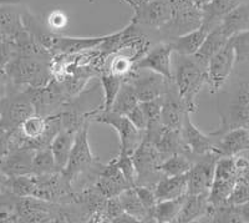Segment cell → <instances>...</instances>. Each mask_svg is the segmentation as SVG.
Here are the masks:
<instances>
[{
	"label": "cell",
	"instance_id": "277c9868",
	"mask_svg": "<svg viewBox=\"0 0 249 223\" xmlns=\"http://www.w3.org/2000/svg\"><path fill=\"white\" fill-rule=\"evenodd\" d=\"M172 76L179 97L188 112L197 111L196 100L206 85V68L193 56L173 53Z\"/></svg>",
	"mask_w": 249,
	"mask_h": 223
},
{
	"label": "cell",
	"instance_id": "ab89813d",
	"mask_svg": "<svg viewBox=\"0 0 249 223\" xmlns=\"http://www.w3.org/2000/svg\"><path fill=\"white\" fill-rule=\"evenodd\" d=\"M135 188H136V192L137 195H139V197L141 198L144 208L147 209L148 215H150L151 217V222H155L153 212H155L156 204H157V200H156L155 196V189H153V187L148 186H135Z\"/></svg>",
	"mask_w": 249,
	"mask_h": 223
},
{
	"label": "cell",
	"instance_id": "4316f807",
	"mask_svg": "<svg viewBox=\"0 0 249 223\" xmlns=\"http://www.w3.org/2000/svg\"><path fill=\"white\" fill-rule=\"evenodd\" d=\"M208 33H210V30L202 25L201 28L190 31V33L172 40L170 42L172 45L173 53L186 55V56H192L201 48Z\"/></svg>",
	"mask_w": 249,
	"mask_h": 223
},
{
	"label": "cell",
	"instance_id": "7a4b0ae2",
	"mask_svg": "<svg viewBox=\"0 0 249 223\" xmlns=\"http://www.w3.org/2000/svg\"><path fill=\"white\" fill-rule=\"evenodd\" d=\"M9 79V89L26 90L43 88L53 80L51 60L33 55L15 53L5 66Z\"/></svg>",
	"mask_w": 249,
	"mask_h": 223
},
{
	"label": "cell",
	"instance_id": "4dcf8cb0",
	"mask_svg": "<svg viewBox=\"0 0 249 223\" xmlns=\"http://www.w3.org/2000/svg\"><path fill=\"white\" fill-rule=\"evenodd\" d=\"M195 160L186 153H175L164 158L161 164V172L163 176L186 175L192 168Z\"/></svg>",
	"mask_w": 249,
	"mask_h": 223
},
{
	"label": "cell",
	"instance_id": "cb8c5ba5",
	"mask_svg": "<svg viewBox=\"0 0 249 223\" xmlns=\"http://www.w3.org/2000/svg\"><path fill=\"white\" fill-rule=\"evenodd\" d=\"M106 37L107 35L100 37H68L57 35L53 54H76L80 51L97 49Z\"/></svg>",
	"mask_w": 249,
	"mask_h": 223
},
{
	"label": "cell",
	"instance_id": "e0dca14e",
	"mask_svg": "<svg viewBox=\"0 0 249 223\" xmlns=\"http://www.w3.org/2000/svg\"><path fill=\"white\" fill-rule=\"evenodd\" d=\"M93 187L104 197L111 198L117 197L122 191L132 186L128 184L127 180L124 178V173L121 172V169L116 166V164L112 160L108 164L102 166L101 172H100L99 177L96 178V181L93 184Z\"/></svg>",
	"mask_w": 249,
	"mask_h": 223
},
{
	"label": "cell",
	"instance_id": "60d3db41",
	"mask_svg": "<svg viewBox=\"0 0 249 223\" xmlns=\"http://www.w3.org/2000/svg\"><path fill=\"white\" fill-rule=\"evenodd\" d=\"M249 201V180L247 178H238L237 184H235L234 189H233L232 195L230 196L228 201L230 204H243Z\"/></svg>",
	"mask_w": 249,
	"mask_h": 223
},
{
	"label": "cell",
	"instance_id": "d6986e66",
	"mask_svg": "<svg viewBox=\"0 0 249 223\" xmlns=\"http://www.w3.org/2000/svg\"><path fill=\"white\" fill-rule=\"evenodd\" d=\"M15 6L17 4L0 6V34L12 44L29 35V31L24 26L21 12Z\"/></svg>",
	"mask_w": 249,
	"mask_h": 223
},
{
	"label": "cell",
	"instance_id": "7bdbcfd3",
	"mask_svg": "<svg viewBox=\"0 0 249 223\" xmlns=\"http://www.w3.org/2000/svg\"><path fill=\"white\" fill-rule=\"evenodd\" d=\"M66 23L65 15L60 12H54L49 15V28L51 30H59V29L64 28Z\"/></svg>",
	"mask_w": 249,
	"mask_h": 223
},
{
	"label": "cell",
	"instance_id": "83f0119b",
	"mask_svg": "<svg viewBox=\"0 0 249 223\" xmlns=\"http://www.w3.org/2000/svg\"><path fill=\"white\" fill-rule=\"evenodd\" d=\"M75 136H76V133L61 129L54 137V140L51 141L50 149L53 151L59 171H62L65 168L66 164H68L71 150L74 146Z\"/></svg>",
	"mask_w": 249,
	"mask_h": 223
},
{
	"label": "cell",
	"instance_id": "5b68a950",
	"mask_svg": "<svg viewBox=\"0 0 249 223\" xmlns=\"http://www.w3.org/2000/svg\"><path fill=\"white\" fill-rule=\"evenodd\" d=\"M171 19L159 30L162 41H172L178 37L201 28L203 13L192 0H168Z\"/></svg>",
	"mask_w": 249,
	"mask_h": 223
},
{
	"label": "cell",
	"instance_id": "4fadbf2b",
	"mask_svg": "<svg viewBox=\"0 0 249 223\" xmlns=\"http://www.w3.org/2000/svg\"><path fill=\"white\" fill-rule=\"evenodd\" d=\"M172 55L173 49L171 42L161 41L151 48L140 60L133 65V71L150 70L157 73L168 80L172 76Z\"/></svg>",
	"mask_w": 249,
	"mask_h": 223
},
{
	"label": "cell",
	"instance_id": "603a6c76",
	"mask_svg": "<svg viewBox=\"0 0 249 223\" xmlns=\"http://www.w3.org/2000/svg\"><path fill=\"white\" fill-rule=\"evenodd\" d=\"M246 0H212L211 3L207 4L202 8L203 13V24L202 25L208 30L217 28L221 25L222 20L228 13H231L233 9L241 5Z\"/></svg>",
	"mask_w": 249,
	"mask_h": 223
},
{
	"label": "cell",
	"instance_id": "836d02e7",
	"mask_svg": "<svg viewBox=\"0 0 249 223\" xmlns=\"http://www.w3.org/2000/svg\"><path fill=\"white\" fill-rule=\"evenodd\" d=\"M55 172H59V168L50 147L35 150L33 160V175L43 176Z\"/></svg>",
	"mask_w": 249,
	"mask_h": 223
},
{
	"label": "cell",
	"instance_id": "5bb4252c",
	"mask_svg": "<svg viewBox=\"0 0 249 223\" xmlns=\"http://www.w3.org/2000/svg\"><path fill=\"white\" fill-rule=\"evenodd\" d=\"M131 21L139 26L159 31L171 19V6L168 0H148L133 8Z\"/></svg>",
	"mask_w": 249,
	"mask_h": 223
},
{
	"label": "cell",
	"instance_id": "f1b7e54d",
	"mask_svg": "<svg viewBox=\"0 0 249 223\" xmlns=\"http://www.w3.org/2000/svg\"><path fill=\"white\" fill-rule=\"evenodd\" d=\"M117 197H119L122 209L126 213L136 218L139 222H151V217L148 215L147 209L144 208L143 204H142L141 198L137 195L135 187L126 188Z\"/></svg>",
	"mask_w": 249,
	"mask_h": 223
},
{
	"label": "cell",
	"instance_id": "7402d4cb",
	"mask_svg": "<svg viewBox=\"0 0 249 223\" xmlns=\"http://www.w3.org/2000/svg\"><path fill=\"white\" fill-rule=\"evenodd\" d=\"M155 196L157 202L173 198L183 197L188 191L187 173L179 176H163L155 186Z\"/></svg>",
	"mask_w": 249,
	"mask_h": 223
},
{
	"label": "cell",
	"instance_id": "ac0fdd59",
	"mask_svg": "<svg viewBox=\"0 0 249 223\" xmlns=\"http://www.w3.org/2000/svg\"><path fill=\"white\" fill-rule=\"evenodd\" d=\"M188 112L184 106L183 101L179 97L173 80L168 86L167 93L163 95V104H162L161 122L164 127L173 129V130H181L183 124L184 116Z\"/></svg>",
	"mask_w": 249,
	"mask_h": 223
},
{
	"label": "cell",
	"instance_id": "7dc6e473",
	"mask_svg": "<svg viewBox=\"0 0 249 223\" xmlns=\"http://www.w3.org/2000/svg\"><path fill=\"white\" fill-rule=\"evenodd\" d=\"M6 181H8V177L0 171V195L6 191Z\"/></svg>",
	"mask_w": 249,
	"mask_h": 223
},
{
	"label": "cell",
	"instance_id": "bcb514c9",
	"mask_svg": "<svg viewBox=\"0 0 249 223\" xmlns=\"http://www.w3.org/2000/svg\"><path fill=\"white\" fill-rule=\"evenodd\" d=\"M241 207V215H242V220L243 222H248L249 223V201L246 202L243 204H239Z\"/></svg>",
	"mask_w": 249,
	"mask_h": 223
},
{
	"label": "cell",
	"instance_id": "44dd1931",
	"mask_svg": "<svg viewBox=\"0 0 249 223\" xmlns=\"http://www.w3.org/2000/svg\"><path fill=\"white\" fill-rule=\"evenodd\" d=\"M210 208L211 202L207 193H203V195H188L187 193L181 213L176 222L188 223L196 222V221L201 222V221L206 220Z\"/></svg>",
	"mask_w": 249,
	"mask_h": 223
},
{
	"label": "cell",
	"instance_id": "6da1fadb",
	"mask_svg": "<svg viewBox=\"0 0 249 223\" xmlns=\"http://www.w3.org/2000/svg\"><path fill=\"white\" fill-rule=\"evenodd\" d=\"M235 76L228 90L218 101L221 125L217 136L233 129L249 127V68H235Z\"/></svg>",
	"mask_w": 249,
	"mask_h": 223
},
{
	"label": "cell",
	"instance_id": "8992f818",
	"mask_svg": "<svg viewBox=\"0 0 249 223\" xmlns=\"http://www.w3.org/2000/svg\"><path fill=\"white\" fill-rule=\"evenodd\" d=\"M0 132L10 136L34 115L35 108L28 91L9 89L8 95L0 100Z\"/></svg>",
	"mask_w": 249,
	"mask_h": 223
},
{
	"label": "cell",
	"instance_id": "74e56055",
	"mask_svg": "<svg viewBox=\"0 0 249 223\" xmlns=\"http://www.w3.org/2000/svg\"><path fill=\"white\" fill-rule=\"evenodd\" d=\"M162 104H163V96L159 97V99L150 100V101L140 102L142 110H143L144 115H146V119H147V129L156 127L162 124Z\"/></svg>",
	"mask_w": 249,
	"mask_h": 223
},
{
	"label": "cell",
	"instance_id": "52a82bcc",
	"mask_svg": "<svg viewBox=\"0 0 249 223\" xmlns=\"http://www.w3.org/2000/svg\"><path fill=\"white\" fill-rule=\"evenodd\" d=\"M136 168V186H148L155 188L156 184L163 177L161 164L164 160L155 145L146 137L132 155Z\"/></svg>",
	"mask_w": 249,
	"mask_h": 223
},
{
	"label": "cell",
	"instance_id": "ba28073f",
	"mask_svg": "<svg viewBox=\"0 0 249 223\" xmlns=\"http://www.w3.org/2000/svg\"><path fill=\"white\" fill-rule=\"evenodd\" d=\"M92 120L108 125L116 131L120 139V152L133 155L144 139L146 130L137 129L127 116L120 115L113 111H100L93 116Z\"/></svg>",
	"mask_w": 249,
	"mask_h": 223
},
{
	"label": "cell",
	"instance_id": "ee69618b",
	"mask_svg": "<svg viewBox=\"0 0 249 223\" xmlns=\"http://www.w3.org/2000/svg\"><path fill=\"white\" fill-rule=\"evenodd\" d=\"M9 151H10V136L0 132V161L8 155Z\"/></svg>",
	"mask_w": 249,
	"mask_h": 223
},
{
	"label": "cell",
	"instance_id": "7c38bea8",
	"mask_svg": "<svg viewBox=\"0 0 249 223\" xmlns=\"http://www.w3.org/2000/svg\"><path fill=\"white\" fill-rule=\"evenodd\" d=\"M124 81H130L135 89L137 99L140 102L150 101L153 99L162 97L167 93L172 80L166 79L164 76L150 70L133 71Z\"/></svg>",
	"mask_w": 249,
	"mask_h": 223
},
{
	"label": "cell",
	"instance_id": "1f68e13d",
	"mask_svg": "<svg viewBox=\"0 0 249 223\" xmlns=\"http://www.w3.org/2000/svg\"><path fill=\"white\" fill-rule=\"evenodd\" d=\"M139 104L140 100L137 99V95L131 82L122 81L121 89H120L110 111L126 116L133 108H136Z\"/></svg>",
	"mask_w": 249,
	"mask_h": 223
},
{
	"label": "cell",
	"instance_id": "f546056e",
	"mask_svg": "<svg viewBox=\"0 0 249 223\" xmlns=\"http://www.w3.org/2000/svg\"><path fill=\"white\" fill-rule=\"evenodd\" d=\"M124 80L120 76L115 75V74L110 73V71H105L100 77V84H101L102 91H104V97H102L101 110L100 111H110L112 108L113 101L116 99L117 93H119L120 89Z\"/></svg>",
	"mask_w": 249,
	"mask_h": 223
},
{
	"label": "cell",
	"instance_id": "2e32d148",
	"mask_svg": "<svg viewBox=\"0 0 249 223\" xmlns=\"http://www.w3.org/2000/svg\"><path fill=\"white\" fill-rule=\"evenodd\" d=\"M35 150L29 147H15L0 161V171L8 178L33 175Z\"/></svg>",
	"mask_w": 249,
	"mask_h": 223
},
{
	"label": "cell",
	"instance_id": "d6a6232c",
	"mask_svg": "<svg viewBox=\"0 0 249 223\" xmlns=\"http://www.w3.org/2000/svg\"><path fill=\"white\" fill-rule=\"evenodd\" d=\"M186 196H183V197H178V198H173V200H166V201H161V202H157L155 212H153L155 222H159V223L176 222L177 218H178L179 213H181V209H182V206H183Z\"/></svg>",
	"mask_w": 249,
	"mask_h": 223
},
{
	"label": "cell",
	"instance_id": "f35d334b",
	"mask_svg": "<svg viewBox=\"0 0 249 223\" xmlns=\"http://www.w3.org/2000/svg\"><path fill=\"white\" fill-rule=\"evenodd\" d=\"M113 162L116 164V166L121 169V172L124 173V178L127 180L128 184L132 187L136 186V168H135V164H133L132 155L128 153L120 152L116 158H113Z\"/></svg>",
	"mask_w": 249,
	"mask_h": 223
},
{
	"label": "cell",
	"instance_id": "f6af8a7d",
	"mask_svg": "<svg viewBox=\"0 0 249 223\" xmlns=\"http://www.w3.org/2000/svg\"><path fill=\"white\" fill-rule=\"evenodd\" d=\"M9 79L6 75L5 69H0V100H3L4 97L8 95L9 91Z\"/></svg>",
	"mask_w": 249,
	"mask_h": 223
},
{
	"label": "cell",
	"instance_id": "e575fe53",
	"mask_svg": "<svg viewBox=\"0 0 249 223\" xmlns=\"http://www.w3.org/2000/svg\"><path fill=\"white\" fill-rule=\"evenodd\" d=\"M235 53V68H249V30L230 37Z\"/></svg>",
	"mask_w": 249,
	"mask_h": 223
},
{
	"label": "cell",
	"instance_id": "30bf717a",
	"mask_svg": "<svg viewBox=\"0 0 249 223\" xmlns=\"http://www.w3.org/2000/svg\"><path fill=\"white\" fill-rule=\"evenodd\" d=\"M235 69V53L228 40L226 45L210 60L206 69V85L211 93H221Z\"/></svg>",
	"mask_w": 249,
	"mask_h": 223
},
{
	"label": "cell",
	"instance_id": "ffe728a7",
	"mask_svg": "<svg viewBox=\"0 0 249 223\" xmlns=\"http://www.w3.org/2000/svg\"><path fill=\"white\" fill-rule=\"evenodd\" d=\"M214 152L221 156H238L249 152V127H239L218 136Z\"/></svg>",
	"mask_w": 249,
	"mask_h": 223
},
{
	"label": "cell",
	"instance_id": "9c48e42d",
	"mask_svg": "<svg viewBox=\"0 0 249 223\" xmlns=\"http://www.w3.org/2000/svg\"><path fill=\"white\" fill-rule=\"evenodd\" d=\"M238 178H239V168L235 156H222L218 158L214 180L208 195L211 204L219 206L226 204L230 196L232 195Z\"/></svg>",
	"mask_w": 249,
	"mask_h": 223
},
{
	"label": "cell",
	"instance_id": "8fae6325",
	"mask_svg": "<svg viewBox=\"0 0 249 223\" xmlns=\"http://www.w3.org/2000/svg\"><path fill=\"white\" fill-rule=\"evenodd\" d=\"M221 156L212 151L203 156H199L195 161L190 172L187 173V184H188V195H210L211 187L214 180L215 166L218 158Z\"/></svg>",
	"mask_w": 249,
	"mask_h": 223
},
{
	"label": "cell",
	"instance_id": "681fc988",
	"mask_svg": "<svg viewBox=\"0 0 249 223\" xmlns=\"http://www.w3.org/2000/svg\"><path fill=\"white\" fill-rule=\"evenodd\" d=\"M193 3L196 4V5L198 6V8H203V6H206L207 4L208 3H211V1H212V0H192Z\"/></svg>",
	"mask_w": 249,
	"mask_h": 223
},
{
	"label": "cell",
	"instance_id": "8d00e7d4",
	"mask_svg": "<svg viewBox=\"0 0 249 223\" xmlns=\"http://www.w3.org/2000/svg\"><path fill=\"white\" fill-rule=\"evenodd\" d=\"M19 196L6 189L0 195V222H18L17 204Z\"/></svg>",
	"mask_w": 249,
	"mask_h": 223
},
{
	"label": "cell",
	"instance_id": "3957f363",
	"mask_svg": "<svg viewBox=\"0 0 249 223\" xmlns=\"http://www.w3.org/2000/svg\"><path fill=\"white\" fill-rule=\"evenodd\" d=\"M88 133L89 121L85 122L84 126L77 131L68 164L61 171L66 180L72 185V188L75 185H80L82 178L88 181L90 186H93L104 166L97 161V158L92 153L89 144Z\"/></svg>",
	"mask_w": 249,
	"mask_h": 223
},
{
	"label": "cell",
	"instance_id": "9a60e30c",
	"mask_svg": "<svg viewBox=\"0 0 249 223\" xmlns=\"http://www.w3.org/2000/svg\"><path fill=\"white\" fill-rule=\"evenodd\" d=\"M181 132L184 144L188 147L191 156L193 158L214 151L215 145H217L218 141V136L214 132L210 133V135H206L204 132H202L191 120V112H187L186 116H184Z\"/></svg>",
	"mask_w": 249,
	"mask_h": 223
},
{
	"label": "cell",
	"instance_id": "b9f144b4",
	"mask_svg": "<svg viewBox=\"0 0 249 223\" xmlns=\"http://www.w3.org/2000/svg\"><path fill=\"white\" fill-rule=\"evenodd\" d=\"M128 119L132 121V124L140 129V130H146L147 129V119H146V115H144L143 110H142L141 105H137L136 108H133L130 112L126 115Z\"/></svg>",
	"mask_w": 249,
	"mask_h": 223
},
{
	"label": "cell",
	"instance_id": "f907efd6",
	"mask_svg": "<svg viewBox=\"0 0 249 223\" xmlns=\"http://www.w3.org/2000/svg\"><path fill=\"white\" fill-rule=\"evenodd\" d=\"M0 115H1V111H0Z\"/></svg>",
	"mask_w": 249,
	"mask_h": 223
},
{
	"label": "cell",
	"instance_id": "c3c4849f",
	"mask_svg": "<svg viewBox=\"0 0 249 223\" xmlns=\"http://www.w3.org/2000/svg\"><path fill=\"white\" fill-rule=\"evenodd\" d=\"M122 1L128 4V5L131 6V9H133V8H136V6L141 5V4L146 3V1H148V0H122Z\"/></svg>",
	"mask_w": 249,
	"mask_h": 223
},
{
	"label": "cell",
	"instance_id": "484cf974",
	"mask_svg": "<svg viewBox=\"0 0 249 223\" xmlns=\"http://www.w3.org/2000/svg\"><path fill=\"white\" fill-rule=\"evenodd\" d=\"M221 28L228 37L232 35L249 30V0L233 9L223 18Z\"/></svg>",
	"mask_w": 249,
	"mask_h": 223
},
{
	"label": "cell",
	"instance_id": "d4e9b609",
	"mask_svg": "<svg viewBox=\"0 0 249 223\" xmlns=\"http://www.w3.org/2000/svg\"><path fill=\"white\" fill-rule=\"evenodd\" d=\"M228 40H230V37L224 34L221 25H218L217 28L212 29V30L208 33V35H207L206 39H204L201 48H199L198 51H197L195 55H192V56L195 57L202 66H204V68L207 69V65H208L210 60L212 59L224 45H226Z\"/></svg>",
	"mask_w": 249,
	"mask_h": 223
},
{
	"label": "cell",
	"instance_id": "d590c367",
	"mask_svg": "<svg viewBox=\"0 0 249 223\" xmlns=\"http://www.w3.org/2000/svg\"><path fill=\"white\" fill-rule=\"evenodd\" d=\"M35 188V176H19L10 177L6 181V189L19 197H29L33 196Z\"/></svg>",
	"mask_w": 249,
	"mask_h": 223
}]
</instances>
